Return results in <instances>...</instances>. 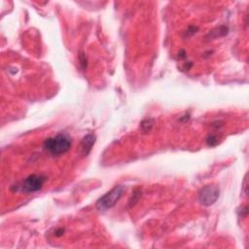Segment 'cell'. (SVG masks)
Instances as JSON below:
<instances>
[{
	"instance_id": "5b68a950",
	"label": "cell",
	"mask_w": 249,
	"mask_h": 249,
	"mask_svg": "<svg viewBox=\"0 0 249 249\" xmlns=\"http://www.w3.org/2000/svg\"><path fill=\"white\" fill-rule=\"evenodd\" d=\"M94 143H95V135H93V134L86 135L82 139L81 145H80L82 155L83 156H87L91 151V148L94 145Z\"/></svg>"
},
{
	"instance_id": "277c9868",
	"label": "cell",
	"mask_w": 249,
	"mask_h": 249,
	"mask_svg": "<svg viewBox=\"0 0 249 249\" xmlns=\"http://www.w3.org/2000/svg\"><path fill=\"white\" fill-rule=\"evenodd\" d=\"M220 195V189L217 185H208L200 189L198 193V201L204 206H210L216 202Z\"/></svg>"
},
{
	"instance_id": "3957f363",
	"label": "cell",
	"mask_w": 249,
	"mask_h": 249,
	"mask_svg": "<svg viewBox=\"0 0 249 249\" xmlns=\"http://www.w3.org/2000/svg\"><path fill=\"white\" fill-rule=\"evenodd\" d=\"M45 181V176L39 174H32L27 176L18 188L25 194L35 193L42 189Z\"/></svg>"
},
{
	"instance_id": "7a4b0ae2",
	"label": "cell",
	"mask_w": 249,
	"mask_h": 249,
	"mask_svg": "<svg viewBox=\"0 0 249 249\" xmlns=\"http://www.w3.org/2000/svg\"><path fill=\"white\" fill-rule=\"evenodd\" d=\"M125 192V187L119 185L115 186L111 191L106 193L104 196L99 197V199L96 201V208L98 210H107L112 208L123 196L124 193Z\"/></svg>"
},
{
	"instance_id": "6da1fadb",
	"label": "cell",
	"mask_w": 249,
	"mask_h": 249,
	"mask_svg": "<svg viewBox=\"0 0 249 249\" xmlns=\"http://www.w3.org/2000/svg\"><path fill=\"white\" fill-rule=\"evenodd\" d=\"M71 139L65 134H57L44 140L43 147L52 155L59 156L68 152L71 148Z\"/></svg>"
},
{
	"instance_id": "8992f818",
	"label": "cell",
	"mask_w": 249,
	"mask_h": 249,
	"mask_svg": "<svg viewBox=\"0 0 249 249\" xmlns=\"http://www.w3.org/2000/svg\"><path fill=\"white\" fill-rule=\"evenodd\" d=\"M207 143H208L210 146H214V145L217 143V138H216L215 136H213V135H210V136H208V138H207Z\"/></svg>"
}]
</instances>
